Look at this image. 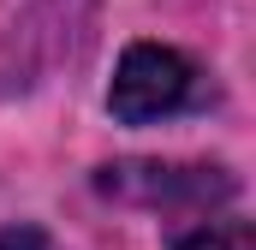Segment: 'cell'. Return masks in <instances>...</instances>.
<instances>
[{"instance_id":"cell-1","label":"cell","mask_w":256,"mask_h":250,"mask_svg":"<svg viewBox=\"0 0 256 250\" xmlns=\"http://www.w3.org/2000/svg\"><path fill=\"white\" fill-rule=\"evenodd\" d=\"M196 102H202V72L191 54H179L167 42H131L108 84V114L120 125H161L179 120Z\"/></svg>"},{"instance_id":"cell-2","label":"cell","mask_w":256,"mask_h":250,"mask_svg":"<svg viewBox=\"0 0 256 250\" xmlns=\"http://www.w3.org/2000/svg\"><path fill=\"white\" fill-rule=\"evenodd\" d=\"M96 190L137 208H214L232 196V173L202 161H114L96 173Z\"/></svg>"},{"instance_id":"cell-3","label":"cell","mask_w":256,"mask_h":250,"mask_svg":"<svg viewBox=\"0 0 256 250\" xmlns=\"http://www.w3.org/2000/svg\"><path fill=\"white\" fill-rule=\"evenodd\" d=\"M167 250H256V232H250V220L226 214V220H196L191 232H179Z\"/></svg>"},{"instance_id":"cell-4","label":"cell","mask_w":256,"mask_h":250,"mask_svg":"<svg viewBox=\"0 0 256 250\" xmlns=\"http://www.w3.org/2000/svg\"><path fill=\"white\" fill-rule=\"evenodd\" d=\"M0 250H60V244H54L48 226H36V220H12V226H0Z\"/></svg>"}]
</instances>
